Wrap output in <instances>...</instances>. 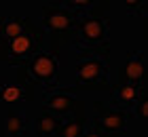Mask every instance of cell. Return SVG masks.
<instances>
[{
    "mask_svg": "<svg viewBox=\"0 0 148 137\" xmlns=\"http://www.w3.org/2000/svg\"><path fill=\"white\" fill-rule=\"evenodd\" d=\"M76 85L83 89H91L93 85L108 80V63L102 55L83 53L76 61Z\"/></svg>",
    "mask_w": 148,
    "mask_h": 137,
    "instance_id": "obj_1",
    "label": "cell"
},
{
    "mask_svg": "<svg viewBox=\"0 0 148 137\" xmlns=\"http://www.w3.org/2000/svg\"><path fill=\"white\" fill-rule=\"evenodd\" d=\"M78 40H74V49H85V46H97L108 42V30H110V19L108 17H78Z\"/></svg>",
    "mask_w": 148,
    "mask_h": 137,
    "instance_id": "obj_2",
    "label": "cell"
},
{
    "mask_svg": "<svg viewBox=\"0 0 148 137\" xmlns=\"http://www.w3.org/2000/svg\"><path fill=\"white\" fill-rule=\"evenodd\" d=\"M57 67H59V61L53 53H34V57L30 59V78L40 82L47 91L49 89H55L57 85Z\"/></svg>",
    "mask_w": 148,
    "mask_h": 137,
    "instance_id": "obj_3",
    "label": "cell"
},
{
    "mask_svg": "<svg viewBox=\"0 0 148 137\" xmlns=\"http://www.w3.org/2000/svg\"><path fill=\"white\" fill-rule=\"evenodd\" d=\"M80 13L64 4H45L42 6V27L45 30H72L76 27Z\"/></svg>",
    "mask_w": 148,
    "mask_h": 137,
    "instance_id": "obj_4",
    "label": "cell"
},
{
    "mask_svg": "<svg viewBox=\"0 0 148 137\" xmlns=\"http://www.w3.org/2000/svg\"><path fill=\"white\" fill-rule=\"evenodd\" d=\"M38 53V38L32 34H19V36L9 40V61L19 63V61H28Z\"/></svg>",
    "mask_w": 148,
    "mask_h": 137,
    "instance_id": "obj_5",
    "label": "cell"
},
{
    "mask_svg": "<svg viewBox=\"0 0 148 137\" xmlns=\"http://www.w3.org/2000/svg\"><path fill=\"white\" fill-rule=\"evenodd\" d=\"M129 122V110L123 108H102L97 116V125L102 133H121L127 129Z\"/></svg>",
    "mask_w": 148,
    "mask_h": 137,
    "instance_id": "obj_6",
    "label": "cell"
},
{
    "mask_svg": "<svg viewBox=\"0 0 148 137\" xmlns=\"http://www.w3.org/2000/svg\"><path fill=\"white\" fill-rule=\"evenodd\" d=\"M74 108H76V97H74L72 93H68V91H62V89H49V93L45 95L42 110H47V112L66 116V114H70Z\"/></svg>",
    "mask_w": 148,
    "mask_h": 137,
    "instance_id": "obj_7",
    "label": "cell"
},
{
    "mask_svg": "<svg viewBox=\"0 0 148 137\" xmlns=\"http://www.w3.org/2000/svg\"><path fill=\"white\" fill-rule=\"evenodd\" d=\"M112 99H114V106L116 108H123V110H129L136 106V101L140 99V85H133V82H127V85H119L114 87L112 91Z\"/></svg>",
    "mask_w": 148,
    "mask_h": 137,
    "instance_id": "obj_8",
    "label": "cell"
},
{
    "mask_svg": "<svg viewBox=\"0 0 148 137\" xmlns=\"http://www.w3.org/2000/svg\"><path fill=\"white\" fill-rule=\"evenodd\" d=\"M125 76L133 85H140L144 78V51H133L127 55V63H125Z\"/></svg>",
    "mask_w": 148,
    "mask_h": 137,
    "instance_id": "obj_9",
    "label": "cell"
},
{
    "mask_svg": "<svg viewBox=\"0 0 148 137\" xmlns=\"http://www.w3.org/2000/svg\"><path fill=\"white\" fill-rule=\"evenodd\" d=\"M28 129V118L21 110H9L4 120V133L6 135H21Z\"/></svg>",
    "mask_w": 148,
    "mask_h": 137,
    "instance_id": "obj_10",
    "label": "cell"
},
{
    "mask_svg": "<svg viewBox=\"0 0 148 137\" xmlns=\"http://www.w3.org/2000/svg\"><path fill=\"white\" fill-rule=\"evenodd\" d=\"M57 127H59V120L53 118L51 114H47V110H45L34 120V129L32 131H34V135H55Z\"/></svg>",
    "mask_w": 148,
    "mask_h": 137,
    "instance_id": "obj_11",
    "label": "cell"
},
{
    "mask_svg": "<svg viewBox=\"0 0 148 137\" xmlns=\"http://www.w3.org/2000/svg\"><path fill=\"white\" fill-rule=\"evenodd\" d=\"M23 32H25V19L23 17H11V19L4 17L2 30H0V38L11 40V38L19 36V34H23Z\"/></svg>",
    "mask_w": 148,
    "mask_h": 137,
    "instance_id": "obj_12",
    "label": "cell"
},
{
    "mask_svg": "<svg viewBox=\"0 0 148 137\" xmlns=\"http://www.w3.org/2000/svg\"><path fill=\"white\" fill-rule=\"evenodd\" d=\"M21 99H25L23 87L0 82V101H4V104H15V101H21Z\"/></svg>",
    "mask_w": 148,
    "mask_h": 137,
    "instance_id": "obj_13",
    "label": "cell"
},
{
    "mask_svg": "<svg viewBox=\"0 0 148 137\" xmlns=\"http://www.w3.org/2000/svg\"><path fill=\"white\" fill-rule=\"evenodd\" d=\"M85 133H91V131L87 127H83L78 120H68L66 125L57 127V131H55V135H59V137H76V135H85Z\"/></svg>",
    "mask_w": 148,
    "mask_h": 137,
    "instance_id": "obj_14",
    "label": "cell"
},
{
    "mask_svg": "<svg viewBox=\"0 0 148 137\" xmlns=\"http://www.w3.org/2000/svg\"><path fill=\"white\" fill-rule=\"evenodd\" d=\"M55 2H62L64 6H68V9H74L78 13H85L89 11L93 4H95V0H55Z\"/></svg>",
    "mask_w": 148,
    "mask_h": 137,
    "instance_id": "obj_15",
    "label": "cell"
},
{
    "mask_svg": "<svg viewBox=\"0 0 148 137\" xmlns=\"http://www.w3.org/2000/svg\"><path fill=\"white\" fill-rule=\"evenodd\" d=\"M125 4V9L131 15H144L146 13V0H121Z\"/></svg>",
    "mask_w": 148,
    "mask_h": 137,
    "instance_id": "obj_16",
    "label": "cell"
},
{
    "mask_svg": "<svg viewBox=\"0 0 148 137\" xmlns=\"http://www.w3.org/2000/svg\"><path fill=\"white\" fill-rule=\"evenodd\" d=\"M133 110H136V116H140V118H148V97H146V95H140V99L136 101Z\"/></svg>",
    "mask_w": 148,
    "mask_h": 137,
    "instance_id": "obj_17",
    "label": "cell"
},
{
    "mask_svg": "<svg viewBox=\"0 0 148 137\" xmlns=\"http://www.w3.org/2000/svg\"><path fill=\"white\" fill-rule=\"evenodd\" d=\"M2 21H4V17H0V30H2Z\"/></svg>",
    "mask_w": 148,
    "mask_h": 137,
    "instance_id": "obj_18",
    "label": "cell"
},
{
    "mask_svg": "<svg viewBox=\"0 0 148 137\" xmlns=\"http://www.w3.org/2000/svg\"><path fill=\"white\" fill-rule=\"evenodd\" d=\"M19 2H21V0H19Z\"/></svg>",
    "mask_w": 148,
    "mask_h": 137,
    "instance_id": "obj_19",
    "label": "cell"
}]
</instances>
